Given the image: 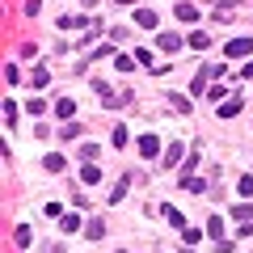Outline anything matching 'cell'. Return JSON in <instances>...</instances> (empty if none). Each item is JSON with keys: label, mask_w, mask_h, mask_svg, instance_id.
I'll use <instances>...</instances> for the list:
<instances>
[{"label": "cell", "mask_w": 253, "mask_h": 253, "mask_svg": "<svg viewBox=\"0 0 253 253\" xmlns=\"http://www.w3.org/2000/svg\"><path fill=\"white\" fill-rule=\"evenodd\" d=\"M161 211H165V219H169V224L177 228V232H186V228H190V224H186V215H181L177 207H161Z\"/></svg>", "instance_id": "obj_5"}, {"label": "cell", "mask_w": 253, "mask_h": 253, "mask_svg": "<svg viewBox=\"0 0 253 253\" xmlns=\"http://www.w3.org/2000/svg\"><path fill=\"white\" fill-rule=\"evenodd\" d=\"M177 21H199V9H194V4H177Z\"/></svg>", "instance_id": "obj_13"}, {"label": "cell", "mask_w": 253, "mask_h": 253, "mask_svg": "<svg viewBox=\"0 0 253 253\" xmlns=\"http://www.w3.org/2000/svg\"><path fill=\"white\" fill-rule=\"evenodd\" d=\"M4 123H9V126L17 123V101H4Z\"/></svg>", "instance_id": "obj_18"}, {"label": "cell", "mask_w": 253, "mask_h": 253, "mask_svg": "<svg viewBox=\"0 0 253 253\" xmlns=\"http://www.w3.org/2000/svg\"><path fill=\"white\" fill-rule=\"evenodd\" d=\"M181 186H186L190 194H207V181L203 177H181Z\"/></svg>", "instance_id": "obj_12"}, {"label": "cell", "mask_w": 253, "mask_h": 253, "mask_svg": "<svg viewBox=\"0 0 253 253\" xmlns=\"http://www.w3.org/2000/svg\"><path fill=\"white\" fill-rule=\"evenodd\" d=\"M89 4H97V0H84V9H89Z\"/></svg>", "instance_id": "obj_26"}, {"label": "cell", "mask_w": 253, "mask_h": 253, "mask_svg": "<svg viewBox=\"0 0 253 253\" xmlns=\"http://www.w3.org/2000/svg\"><path fill=\"white\" fill-rule=\"evenodd\" d=\"M207 42H211V38L203 34V30H194V34H190V46H199V51H203V46H207Z\"/></svg>", "instance_id": "obj_19"}, {"label": "cell", "mask_w": 253, "mask_h": 253, "mask_svg": "<svg viewBox=\"0 0 253 253\" xmlns=\"http://www.w3.org/2000/svg\"><path fill=\"white\" fill-rule=\"evenodd\" d=\"M207 236H211V241H228V236H224V219H219V215H211V224H207Z\"/></svg>", "instance_id": "obj_7"}, {"label": "cell", "mask_w": 253, "mask_h": 253, "mask_svg": "<svg viewBox=\"0 0 253 253\" xmlns=\"http://www.w3.org/2000/svg\"><path fill=\"white\" fill-rule=\"evenodd\" d=\"M139 156H144V161H156V156H161V139L156 135H139Z\"/></svg>", "instance_id": "obj_2"}, {"label": "cell", "mask_w": 253, "mask_h": 253, "mask_svg": "<svg viewBox=\"0 0 253 253\" xmlns=\"http://www.w3.org/2000/svg\"><path fill=\"white\" fill-rule=\"evenodd\" d=\"M232 114H241V97H228V101H219V118H232Z\"/></svg>", "instance_id": "obj_10"}, {"label": "cell", "mask_w": 253, "mask_h": 253, "mask_svg": "<svg viewBox=\"0 0 253 253\" xmlns=\"http://www.w3.org/2000/svg\"><path fill=\"white\" fill-rule=\"evenodd\" d=\"M156 42H161V51H177V46H181V38H177V34H161Z\"/></svg>", "instance_id": "obj_14"}, {"label": "cell", "mask_w": 253, "mask_h": 253, "mask_svg": "<svg viewBox=\"0 0 253 253\" xmlns=\"http://www.w3.org/2000/svg\"><path fill=\"white\" fill-rule=\"evenodd\" d=\"M63 232H81V215H63Z\"/></svg>", "instance_id": "obj_17"}, {"label": "cell", "mask_w": 253, "mask_h": 253, "mask_svg": "<svg viewBox=\"0 0 253 253\" xmlns=\"http://www.w3.org/2000/svg\"><path fill=\"white\" fill-rule=\"evenodd\" d=\"M114 4H139V0H114Z\"/></svg>", "instance_id": "obj_25"}, {"label": "cell", "mask_w": 253, "mask_h": 253, "mask_svg": "<svg viewBox=\"0 0 253 253\" xmlns=\"http://www.w3.org/2000/svg\"><path fill=\"white\" fill-rule=\"evenodd\" d=\"M241 194H245V199H253V177H241Z\"/></svg>", "instance_id": "obj_24"}, {"label": "cell", "mask_w": 253, "mask_h": 253, "mask_svg": "<svg viewBox=\"0 0 253 253\" xmlns=\"http://www.w3.org/2000/svg\"><path fill=\"white\" fill-rule=\"evenodd\" d=\"M228 59H236V55H253V38H232V42L224 46Z\"/></svg>", "instance_id": "obj_3"}, {"label": "cell", "mask_w": 253, "mask_h": 253, "mask_svg": "<svg viewBox=\"0 0 253 253\" xmlns=\"http://www.w3.org/2000/svg\"><path fill=\"white\" fill-rule=\"evenodd\" d=\"M55 114H59L63 123H72V114H76V101H72V97H59V101H55Z\"/></svg>", "instance_id": "obj_4"}, {"label": "cell", "mask_w": 253, "mask_h": 253, "mask_svg": "<svg viewBox=\"0 0 253 253\" xmlns=\"http://www.w3.org/2000/svg\"><path fill=\"white\" fill-rule=\"evenodd\" d=\"M59 135H63V139H76V135H81V123H63Z\"/></svg>", "instance_id": "obj_15"}, {"label": "cell", "mask_w": 253, "mask_h": 253, "mask_svg": "<svg viewBox=\"0 0 253 253\" xmlns=\"http://www.w3.org/2000/svg\"><path fill=\"white\" fill-rule=\"evenodd\" d=\"M46 169L59 173V169H63V156H59V152H51V156H46Z\"/></svg>", "instance_id": "obj_21"}, {"label": "cell", "mask_w": 253, "mask_h": 253, "mask_svg": "<svg viewBox=\"0 0 253 253\" xmlns=\"http://www.w3.org/2000/svg\"><path fill=\"white\" fill-rule=\"evenodd\" d=\"M211 76H224V63H207V68H203L199 76H194V84H190V93H203L207 89V81Z\"/></svg>", "instance_id": "obj_1"}, {"label": "cell", "mask_w": 253, "mask_h": 253, "mask_svg": "<svg viewBox=\"0 0 253 253\" xmlns=\"http://www.w3.org/2000/svg\"><path fill=\"white\" fill-rule=\"evenodd\" d=\"M181 156H186V148H181V144H169V152H165L161 165H169V169H173V165H181Z\"/></svg>", "instance_id": "obj_9"}, {"label": "cell", "mask_w": 253, "mask_h": 253, "mask_svg": "<svg viewBox=\"0 0 253 253\" xmlns=\"http://www.w3.org/2000/svg\"><path fill=\"white\" fill-rule=\"evenodd\" d=\"M101 236H106V224H101V219H93V224H89V241H101Z\"/></svg>", "instance_id": "obj_16"}, {"label": "cell", "mask_w": 253, "mask_h": 253, "mask_svg": "<svg viewBox=\"0 0 253 253\" xmlns=\"http://www.w3.org/2000/svg\"><path fill=\"white\" fill-rule=\"evenodd\" d=\"M46 81H51V72H46V68H34V84L38 89H46Z\"/></svg>", "instance_id": "obj_20"}, {"label": "cell", "mask_w": 253, "mask_h": 253, "mask_svg": "<svg viewBox=\"0 0 253 253\" xmlns=\"http://www.w3.org/2000/svg\"><path fill=\"white\" fill-rule=\"evenodd\" d=\"M135 26L152 30V26H161V21H156V13H152V9H135Z\"/></svg>", "instance_id": "obj_8"}, {"label": "cell", "mask_w": 253, "mask_h": 253, "mask_svg": "<svg viewBox=\"0 0 253 253\" xmlns=\"http://www.w3.org/2000/svg\"><path fill=\"white\" fill-rule=\"evenodd\" d=\"M26 245H30V228L17 224V249H26Z\"/></svg>", "instance_id": "obj_22"}, {"label": "cell", "mask_w": 253, "mask_h": 253, "mask_svg": "<svg viewBox=\"0 0 253 253\" xmlns=\"http://www.w3.org/2000/svg\"><path fill=\"white\" fill-rule=\"evenodd\" d=\"M81 181H84V186H97V181H101V169H97V165H81Z\"/></svg>", "instance_id": "obj_6"}, {"label": "cell", "mask_w": 253, "mask_h": 253, "mask_svg": "<svg viewBox=\"0 0 253 253\" xmlns=\"http://www.w3.org/2000/svg\"><path fill=\"white\" fill-rule=\"evenodd\" d=\"M110 139H114V148H123L126 144V126H114V135H110Z\"/></svg>", "instance_id": "obj_23"}, {"label": "cell", "mask_w": 253, "mask_h": 253, "mask_svg": "<svg viewBox=\"0 0 253 253\" xmlns=\"http://www.w3.org/2000/svg\"><path fill=\"white\" fill-rule=\"evenodd\" d=\"M232 215L241 219V224H253V203H236V207H232Z\"/></svg>", "instance_id": "obj_11"}]
</instances>
